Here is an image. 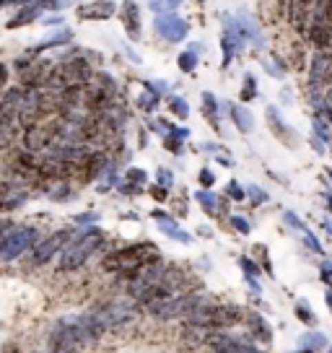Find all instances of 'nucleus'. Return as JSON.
I'll use <instances>...</instances> for the list:
<instances>
[{
  "instance_id": "obj_27",
  "label": "nucleus",
  "mask_w": 332,
  "mask_h": 353,
  "mask_svg": "<svg viewBox=\"0 0 332 353\" xmlns=\"http://www.w3.org/2000/svg\"><path fill=\"white\" fill-rule=\"evenodd\" d=\"M73 39V34L68 32V29H63L60 34H55L52 39H45V42L39 44L37 50H32V55H37V52H42V50H47V47H57V44H65V42H70Z\"/></svg>"
},
{
  "instance_id": "obj_30",
  "label": "nucleus",
  "mask_w": 332,
  "mask_h": 353,
  "mask_svg": "<svg viewBox=\"0 0 332 353\" xmlns=\"http://www.w3.org/2000/svg\"><path fill=\"white\" fill-rule=\"evenodd\" d=\"M169 110H172V114H177L179 120H187V117H189V107H187V101L182 99V97H172V101H169Z\"/></svg>"
},
{
  "instance_id": "obj_19",
  "label": "nucleus",
  "mask_w": 332,
  "mask_h": 353,
  "mask_svg": "<svg viewBox=\"0 0 332 353\" xmlns=\"http://www.w3.org/2000/svg\"><path fill=\"white\" fill-rule=\"evenodd\" d=\"M37 16H39V6H37V0H32V6H26V8H21V11L16 13L11 21L6 23V29H21L26 23L37 21Z\"/></svg>"
},
{
  "instance_id": "obj_4",
  "label": "nucleus",
  "mask_w": 332,
  "mask_h": 353,
  "mask_svg": "<svg viewBox=\"0 0 332 353\" xmlns=\"http://www.w3.org/2000/svg\"><path fill=\"white\" fill-rule=\"evenodd\" d=\"M244 320V312L236 307H218V304H205V307L195 309L187 317V325H198L211 332L229 330L234 325H239Z\"/></svg>"
},
{
  "instance_id": "obj_18",
  "label": "nucleus",
  "mask_w": 332,
  "mask_h": 353,
  "mask_svg": "<svg viewBox=\"0 0 332 353\" xmlns=\"http://www.w3.org/2000/svg\"><path fill=\"white\" fill-rule=\"evenodd\" d=\"M309 39L317 50H330L332 47V26H327V23H311Z\"/></svg>"
},
{
  "instance_id": "obj_46",
  "label": "nucleus",
  "mask_w": 332,
  "mask_h": 353,
  "mask_svg": "<svg viewBox=\"0 0 332 353\" xmlns=\"http://www.w3.org/2000/svg\"><path fill=\"white\" fill-rule=\"evenodd\" d=\"M11 221H3L0 219V244H3V239H6V236H8V234H11Z\"/></svg>"
},
{
  "instance_id": "obj_8",
  "label": "nucleus",
  "mask_w": 332,
  "mask_h": 353,
  "mask_svg": "<svg viewBox=\"0 0 332 353\" xmlns=\"http://www.w3.org/2000/svg\"><path fill=\"white\" fill-rule=\"evenodd\" d=\"M57 132H60V125H32L29 130L23 132V148L29 154H37V151H45V148H52V143L57 141Z\"/></svg>"
},
{
  "instance_id": "obj_16",
  "label": "nucleus",
  "mask_w": 332,
  "mask_h": 353,
  "mask_svg": "<svg viewBox=\"0 0 332 353\" xmlns=\"http://www.w3.org/2000/svg\"><path fill=\"white\" fill-rule=\"evenodd\" d=\"M117 11V6L112 3V0H96V3H89V6H81L78 8V19H83V21H104V19H112Z\"/></svg>"
},
{
  "instance_id": "obj_54",
  "label": "nucleus",
  "mask_w": 332,
  "mask_h": 353,
  "mask_svg": "<svg viewBox=\"0 0 332 353\" xmlns=\"http://www.w3.org/2000/svg\"><path fill=\"white\" fill-rule=\"evenodd\" d=\"M327 176H330V179H332V169H327Z\"/></svg>"
},
{
  "instance_id": "obj_42",
  "label": "nucleus",
  "mask_w": 332,
  "mask_h": 353,
  "mask_svg": "<svg viewBox=\"0 0 332 353\" xmlns=\"http://www.w3.org/2000/svg\"><path fill=\"white\" fill-rule=\"evenodd\" d=\"M239 265L247 270V276H260V265H255L249 257H239Z\"/></svg>"
},
{
  "instance_id": "obj_22",
  "label": "nucleus",
  "mask_w": 332,
  "mask_h": 353,
  "mask_svg": "<svg viewBox=\"0 0 332 353\" xmlns=\"http://www.w3.org/2000/svg\"><path fill=\"white\" fill-rule=\"evenodd\" d=\"M247 320H249V327H252V332H255V338H260L265 345L273 343V330H270V325L265 322V317H260V314H249Z\"/></svg>"
},
{
  "instance_id": "obj_39",
  "label": "nucleus",
  "mask_w": 332,
  "mask_h": 353,
  "mask_svg": "<svg viewBox=\"0 0 332 353\" xmlns=\"http://www.w3.org/2000/svg\"><path fill=\"white\" fill-rule=\"evenodd\" d=\"M198 179H200V185H203V190H208V188H213V185H216V176H213L211 169H200Z\"/></svg>"
},
{
  "instance_id": "obj_28",
  "label": "nucleus",
  "mask_w": 332,
  "mask_h": 353,
  "mask_svg": "<svg viewBox=\"0 0 332 353\" xmlns=\"http://www.w3.org/2000/svg\"><path fill=\"white\" fill-rule=\"evenodd\" d=\"M158 99H161V94H156V91H145L138 97V107L143 112H154L158 107Z\"/></svg>"
},
{
  "instance_id": "obj_31",
  "label": "nucleus",
  "mask_w": 332,
  "mask_h": 353,
  "mask_svg": "<svg viewBox=\"0 0 332 353\" xmlns=\"http://www.w3.org/2000/svg\"><path fill=\"white\" fill-rule=\"evenodd\" d=\"M13 141H16V128L13 125H0V151L11 148Z\"/></svg>"
},
{
  "instance_id": "obj_37",
  "label": "nucleus",
  "mask_w": 332,
  "mask_h": 353,
  "mask_svg": "<svg viewBox=\"0 0 332 353\" xmlns=\"http://www.w3.org/2000/svg\"><path fill=\"white\" fill-rule=\"evenodd\" d=\"M127 182H130V185H138V188L145 185V172L143 169H138V166L130 169V172H127Z\"/></svg>"
},
{
  "instance_id": "obj_6",
  "label": "nucleus",
  "mask_w": 332,
  "mask_h": 353,
  "mask_svg": "<svg viewBox=\"0 0 332 353\" xmlns=\"http://www.w3.org/2000/svg\"><path fill=\"white\" fill-rule=\"evenodd\" d=\"M99 322L110 330V327H120V325H127V322H133L138 317V307H135L133 301H110V304H104L94 312Z\"/></svg>"
},
{
  "instance_id": "obj_17",
  "label": "nucleus",
  "mask_w": 332,
  "mask_h": 353,
  "mask_svg": "<svg viewBox=\"0 0 332 353\" xmlns=\"http://www.w3.org/2000/svg\"><path fill=\"white\" fill-rule=\"evenodd\" d=\"M122 23H125V32H127L130 39H138V37H141V8H138V3L127 0V3L122 6Z\"/></svg>"
},
{
  "instance_id": "obj_50",
  "label": "nucleus",
  "mask_w": 332,
  "mask_h": 353,
  "mask_svg": "<svg viewBox=\"0 0 332 353\" xmlns=\"http://www.w3.org/2000/svg\"><path fill=\"white\" fill-rule=\"evenodd\" d=\"M322 226H324V232H327V234H332V223H330V221H322Z\"/></svg>"
},
{
  "instance_id": "obj_47",
  "label": "nucleus",
  "mask_w": 332,
  "mask_h": 353,
  "mask_svg": "<svg viewBox=\"0 0 332 353\" xmlns=\"http://www.w3.org/2000/svg\"><path fill=\"white\" fill-rule=\"evenodd\" d=\"M158 179H161V188H172V176H169V172H158Z\"/></svg>"
},
{
  "instance_id": "obj_36",
  "label": "nucleus",
  "mask_w": 332,
  "mask_h": 353,
  "mask_svg": "<svg viewBox=\"0 0 332 353\" xmlns=\"http://www.w3.org/2000/svg\"><path fill=\"white\" fill-rule=\"evenodd\" d=\"M322 117L327 120V125H332V88L324 94V101H322Z\"/></svg>"
},
{
  "instance_id": "obj_38",
  "label": "nucleus",
  "mask_w": 332,
  "mask_h": 353,
  "mask_svg": "<svg viewBox=\"0 0 332 353\" xmlns=\"http://www.w3.org/2000/svg\"><path fill=\"white\" fill-rule=\"evenodd\" d=\"M231 226L236 229L239 234H249L252 232V226H249V221L242 219V216H231Z\"/></svg>"
},
{
  "instance_id": "obj_1",
  "label": "nucleus",
  "mask_w": 332,
  "mask_h": 353,
  "mask_svg": "<svg viewBox=\"0 0 332 353\" xmlns=\"http://www.w3.org/2000/svg\"><path fill=\"white\" fill-rule=\"evenodd\" d=\"M158 247L151 242L130 244V247H122L117 252H112L104 257V270L110 273H125V276H135L138 270H143L148 265L158 263Z\"/></svg>"
},
{
  "instance_id": "obj_14",
  "label": "nucleus",
  "mask_w": 332,
  "mask_h": 353,
  "mask_svg": "<svg viewBox=\"0 0 332 353\" xmlns=\"http://www.w3.org/2000/svg\"><path fill=\"white\" fill-rule=\"evenodd\" d=\"M21 88H8L0 97V125H13L19 120V104H21Z\"/></svg>"
},
{
  "instance_id": "obj_26",
  "label": "nucleus",
  "mask_w": 332,
  "mask_h": 353,
  "mask_svg": "<svg viewBox=\"0 0 332 353\" xmlns=\"http://www.w3.org/2000/svg\"><path fill=\"white\" fill-rule=\"evenodd\" d=\"M177 65L182 73H192L195 70V65H198V47H189V50H185L182 55H179Z\"/></svg>"
},
{
  "instance_id": "obj_51",
  "label": "nucleus",
  "mask_w": 332,
  "mask_h": 353,
  "mask_svg": "<svg viewBox=\"0 0 332 353\" xmlns=\"http://www.w3.org/2000/svg\"><path fill=\"white\" fill-rule=\"evenodd\" d=\"M296 353H314V348H307V345H301V348Z\"/></svg>"
},
{
  "instance_id": "obj_44",
  "label": "nucleus",
  "mask_w": 332,
  "mask_h": 353,
  "mask_svg": "<svg viewBox=\"0 0 332 353\" xmlns=\"http://www.w3.org/2000/svg\"><path fill=\"white\" fill-rule=\"evenodd\" d=\"M304 239H307V244H309V247H311V250H314V252H317V254H322V252H324V250H322V244L317 242V239H314V234H311L309 229H307V232H304Z\"/></svg>"
},
{
  "instance_id": "obj_2",
  "label": "nucleus",
  "mask_w": 332,
  "mask_h": 353,
  "mask_svg": "<svg viewBox=\"0 0 332 353\" xmlns=\"http://www.w3.org/2000/svg\"><path fill=\"white\" fill-rule=\"evenodd\" d=\"M104 244V232L99 226H89L86 232H81L68 244L65 250L60 252V273H70V270H78L91 260V254L99 250Z\"/></svg>"
},
{
  "instance_id": "obj_15",
  "label": "nucleus",
  "mask_w": 332,
  "mask_h": 353,
  "mask_svg": "<svg viewBox=\"0 0 332 353\" xmlns=\"http://www.w3.org/2000/svg\"><path fill=\"white\" fill-rule=\"evenodd\" d=\"M151 219L156 221V226H158V232H164L169 239H177V242H182V244H189L192 242V236H189L182 226H179L177 221L174 219H169L166 213H161V210H154L151 213Z\"/></svg>"
},
{
  "instance_id": "obj_5",
  "label": "nucleus",
  "mask_w": 332,
  "mask_h": 353,
  "mask_svg": "<svg viewBox=\"0 0 332 353\" xmlns=\"http://www.w3.org/2000/svg\"><path fill=\"white\" fill-rule=\"evenodd\" d=\"M37 239H39V232H37L34 226H13L11 234L0 244V263L19 260L29 247H37V244H39Z\"/></svg>"
},
{
  "instance_id": "obj_7",
  "label": "nucleus",
  "mask_w": 332,
  "mask_h": 353,
  "mask_svg": "<svg viewBox=\"0 0 332 353\" xmlns=\"http://www.w3.org/2000/svg\"><path fill=\"white\" fill-rule=\"evenodd\" d=\"M42 112H47L42 91H39L37 86L23 88L21 104H19V125H21L23 130H29L32 125H37V120H39Z\"/></svg>"
},
{
  "instance_id": "obj_21",
  "label": "nucleus",
  "mask_w": 332,
  "mask_h": 353,
  "mask_svg": "<svg viewBox=\"0 0 332 353\" xmlns=\"http://www.w3.org/2000/svg\"><path fill=\"white\" fill-rule=\"evenodd\" d=\"M267 122L273 125V132H276L278 138H283L288 145L293 143V132L288 130V125L283 122V117H278V110L276 107H267Z\"/></svg>"
},
{
  "instance_id": "obj_25",
  "label": "nucleus",
  "mask_w": 332,
  "mask_h": 353,
  "mask_svg": "<svg viewBox=\"0 0 332 353\" xmlns=\"http://www.w3.org/2000/svg\"><path fill=\"white\" fill-rule=\"evenodd\" d=\"M185 0H151L148 8L154 11V16H164V13H174Z\"/></svg>"
},
{
  "instance_id": "obj_32",
  "label": "nucleus",
  "mask_w": 332,
  "mask_h": 353,
  "mask_svg": "<svg viewBox=\"0 0 332 353\" xmlns=\"http://www.w3.org/2000/svg\"><path fill=\"white\" fill-rule=\"evenodd\" d=\"M301 345H307V348H314V351H320V348H324V345H327V338H324L322 332H309V335H304Z\"/></svg>"
},
{
  "instance_id": "obj_20",
  "label": "nucleus",
  "mask_w": 332,
  "mask_h": 353,
  "mask_svg": "<svg viewBox=\"0 0 332 353\" xmlns=\"http://www.w3.org/2000/svg\"><path fill=\"white\" fill-rule=\"evenodd\" d=\"M231 120L234 125L239 128L242 132H252V128H255V117H252V112L247 110V107H242V104H236V107H231Z\"/></svg>"
},
{
  "instance_id": "obj_45",
  "label": "nucleus",
  "mask_w": 332,
  "mask_h": 353,
  "mask_svg": "<svg viewBox=\"0 0 332 353\" xmlns=\"http://www.w3.org/2000/svg\"><path fill=\"white\" fill-rule=\"evenodd\" d=\"M151 195H154V200H166L169 198V188H158V185H154V188H151Z\"/></svg>"
},
{
  "instance_id": "obj_24",
  "label": "nucleus",
  "mask_w": 332,
  "mask_h": 353,
  "mask_svg": "<svg viewBox=\"0 0 332 353\" xmlns=\"http://www.w3.org/2000/svg\"><path fill=\"white\" fill-rule=\"evenodd\" d=\"M195 198H198V203L205 208V213H211V216H218V198L213 195L211 190H198L195 192Z\"/></svg>"
},
{
  "instance_id": "obj_43",
  "label": "nucleus",
  "mask_w": 332,
  "mask_h": 353,
  "mask_svg": "<svg viewBox=\"0 0 332 353\" xmlns=\"http://www.w3.org/2000/svg\"><path fill=\"white\" fill-rule=\"evenodd\" d=\"M283 219H286V223H291V226H296V229H301V232H307V223H304L301 219H296L291 210H286V213H283Z\"/></svg>"
},
{
  "instance_id": "obj_10",
  "label": "nucleus",
  "mask_w": 332,
  "mask_h": 353,
  "mask_svg": "<svg viewBox=\"0 0 332 353\" xmlns=\"http://www.w3.org/2000/svg\"><path fill=\"white\" fill-rule=\"evenodd\" d=\"M154 29L166 42H182L189 34V23L185 19H179L177 13H164V16H156Z\"/></svg>"
},
{
  "instance_id": "obj_9",
  "label": "nucleus",
  "mask_w": 332,
  "mask_h": 353,
  "mask_svg": "<svg viewBox=\"0 0 332 353\" xmlns=\"http://www.w3.org/2000/svg\"><path fill=\"white\" fill-rule=\"evenodd\" d=\"M70 234H73L70 229H60V232H55L52 236L42 239V242L34 247L32 265H45V263H50V260H52V257H55L57 252H63V247L68 244Z\"/></svg>"
},
{
  "instance_id": "obj_3",
  "label": "nucleus",
  "mask_w": 332,
  "mask_h": 353,
  "mask_svg": "<svg viewBox=\"0 0 332 353\" xmlns=\"http://www.w3.org/2000/svg\"><path fill=\"white\" fill-rule=\"evenodd\" d=\"M205 304H211L205 294H179V296L151 301V304H145V309H148V314L156 317V320H177V317L187 320L195 309L205 307Z\"/></svg>"
},
{
  "instance_id": "obj_49",
  "label": "nucleus",
  "mask_w": 332,
  "mask_h": 353,
  "mask_svg": "<svg viewBox=\"0 0 332 353\" xmlns=\"http://www.w3.org/2000/svg\"><path fill=\"white\" fill-rule=\"evenodd\" d=\"M57 23H63V19H60V16H55V19H47L45 26H57Z\"/></svg>"
},
{
  "instance_id": "obj_34",
  "label": "nucleus",
  "mask_w": 332,
  "mask_h": 353,
  "mask_svg": "<svg viewBox=\"0 0 332 353\" xmlns=\"http://www.w3.org/2000/svg\"><path fill=\"white\" fill-rule=\"evenodd\" d=\"M226 192H229V198H234V200H244V198H247V190H244L242 185L236 182V179H231V182L226 185Z\"/></svg>"
},
{
  "instance_id": "obj_11",
  "label": "nucleus",
  "mask_w": 332,
  "mask_h": 353,
  "mask_svg": "<svg viewBox=\"0 0 332 353\" xmlns=\"http://www.w3.org/2000/svg\"><path fill=\"white\" fill-rule=\"evenodd\" d=\"M60 70H63V78H65L68 88L83 86V83H89L91 76H94V68H91L83 57H73V60L60 63Z\"/></svg>"
},
{
  "instance_id": "obj_23",
  "label": "nucleus",
  "mask_w": 332,
  "mask_h": 353,
  "mask_svg": "<svg viewBox=\"0 0 332 353\" xmlns=\"http://www.w3.org/2000/svg\"><path fill=\"white\" fill-rule=\"evenodd\" d=\"M203 104H205V107H203L205 117H208L213 128L218 130V128H221V117H218V101H216V97H213V94H203Z\"/></svg>"
},
{
  "instance_id": "obj_40",
  "label": "nucleus",
  "mask_w": 332,
  "mask_h": 353,
  "mask_svg": "<svg viewBox=\"0 0 332 353\" xmlns=\"http://www.w3.org/2000/svg\"><path fill=\"white\" fill-rule=\"evenodd\" d=\"M247 195L252 198V203H267V192H262L257 185H249V188H247Z\"/></svg>"
},
{
  "instance_id": "obj_48",
  "label": "nucleus",
  "mask_w": 332,
  "mask_h": 353,
  "mask_svg": "<svg viewBox=\"0 0 332 353\" xmlns=\"http://www.w3.org/2000/svg\"><path fill=\"white\" fill-rule=\"evenodd\" d=\"M8 83V68L6 65H0V88Z\"/></svg>"
},
{
  "instance_id": "obj_13",
  "label": "nucleus",
  "mask_w": 332,
  "mask_h": 353,
  "mask_svg": "<svg viewBox=\"0 0 332 353\" xmlns=\"http://www.w3.org/2000/svg\"><path fill=\"white\" fill-rule=\"evenodd\" d=\"M208 345H211L216 353H260L255 345H249V343L239 341V338H231V335H216L213 332L211 338H208Z\"/></svg>"
},
{
  "instance_id": "obj_41",
  "label": "nucleus",
  "mask_w": 332,
  "mask_h": 353,
  "mask_svg": "<svg viewBox=\"0 0 332 353\" xmlns=\"http://www.w3.org/2000/svg\"><path fill=\"white\" fill-rule=\"evenodd\" d=\"M70 0H37V6L39 8H55V11H60V8H65Z\"/></svg>"
},
{
  "instance_id": "obj_53",
  "label": "nucleus",
  "mask_w": 332,
  "mask_h": 353,
  "mask_svg": "<svg viewBox=\"0 0 332 353\" xmlns=\"http://www.w3.org/2000/svg\"><path fill=\"white\" fill-rule=\"evenodd\" d=\"M327 307L332 309V294H327Z\"/></svg>"
},
{
  "instance_id": "obj_12",
  "label": "nucleus",
  "mask_w": 332,
  "mask_h": 353,
  "mask_svg": "<svg viewBox=\"0 0 332 353\" xmlns=\"http://www.w3.org/2000/svg\"><path fill=\"white\" fill-rule=\"evenodd\" d=\"M29 200V192L21 190L13 182H0V213H11L19 210Z\"/></svg>"
},
{
  "instance_id": "obj_52",
  "label": "nucleus",
  "mask_w": 332,
  "mask_h": 353,
  "mask_svg": "<svg viewBox=\"0 0 332 353\" xmlns=\"http://www.w3.org/2000/svg\"><path fill=\"white\" fill-rule=\"evenodd\" d=\"M324 200H327V208L332 210V195H330V192H327V195H324Z\"/></svg>"
},
{
  "instance_id": "obj_35",
  "label": "nucleus",
  "mask_w": 332,
  "mask_h": 353,
  "mask_svg": "<svg viewBox=\"0 0 332 353\" xmlns=\"http://www.w3.org/2000/svg\"><path fill=\"white\" fill-rule=\"evenodd\" d=\"M257 88H255V76H244V91H242V99L249 101L255 99Z\"/></svg>"
},
{
  "instance_id": "obj_33",
  "label": "nucleus",
  "mask_w": 332,
  "mask_h": 353,
  "mask_svg": "<svg viewBox=\"0 0 332 353\" xmlns=\"http://www.w3.org/2000/svg\"><path fill=\"white\" fill-rule=\"evenodd\" d=\"M182 141H185V138H179L177 132H169V135H166L164 138V145H166V151H169V154H182V148H185V145H182Z\"/></svg>"
},
{
  "instance_id": "obj_55",
  "label": "nucleus",
  "mask_w": 332,
  "mask_h": 353,
  "mask_svg": "<svg viewBox=\"0 0 332 353\" xmlns=\"http://www.w3.org/2000/svg\"><path fill=\"white\" fill-rule=\"evenodd\" d=\"M330 353H332V348H330Z\"/></svg>"
},
{
  "instance_id": "obj_29",
  "label": "nucleus",
  "mask_w": 332,
  "mask_h": 353,
  "mask_svg": "<svg viewBox=\"0 0 332 353\" xmlns=\"http://www.w3.org/2000/svg\"><path fill=\"white\" fill-rule=\"evenodd\" d=\"M296 317H299V322L309 325V327H314V325H317V317H314V312L309 309V304H307V301H299V304H296Z\"/></svg>"
}]
</instances>
